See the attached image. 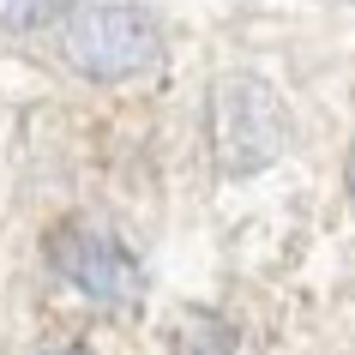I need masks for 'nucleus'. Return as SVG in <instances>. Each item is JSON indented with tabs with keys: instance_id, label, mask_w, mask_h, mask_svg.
<instances>
[{
	"instance_id": "nucleus-1",
	"label": "nucleus",
	"mask_w": 355,
	"mask_h": 355,
	"mask_svg": "<svg viewBox=\"0 0 355 355\" xmlns=\"http://www.w3.org/2000/svg\"><path fill=\"white\" fill-rule=\"evenodd\" d=\"M289 114L265 78H223L211 91V157L223 175H253L283 150Z\"/></svg>"
},
{
	"instance_id": "nucleus-2",
	"label": "nucleus",
	"mask_w": 355,
	"mask_h": 355,
	"mask_svg": "<svg viewBox=\"0 0 355 355\" xmlns=\"http://www.w3.org/2000/svg\"><path fill=\"white\" fill-rule=\"evenodd\" d=\"M163 55V31L139 6H85L67 24V60L96 85H121L157 67Z\"/></svg>"
},
{
	"instance_id": "nucleus-3",
	"label": "nucleus",
	"mask_w": 355,
	"mask_h": 355,
	"mask_svg": "<svg viewBox=\"0 0 355 355\" xmlns=\"http://www.w3.org/2000/svg\"><path fill=\"white\" fill-rule=\"evenodd\" d=\"M49 265L60 271V283H73L91 307H132L145 295V271L127 253L121 235L96 223H67L49 235Z\"/></svg>"
},
{
	"instance_id": "nucleus-4",
	"label": "nucleus",
	"mask_w": 355,
	"mask_h": 355,
	"mask_svg": "<svg viewBox=\"0 0 355 355\" xmlns=\"http://www.w3.org/2000/svg\"><path fill=\"white\" fill-rule=\"evenodd\" d=\"M175 355H241V331L217 313H187L175 331Z\"/></svg>"
},
{
	"instance_id": "nucleus-5",
	"label": "nucleus",
	"mask_w": 355,
	"mask_h": 355,
	"mask_svg": "<svg viewBox=\"0 0 355 355\" xmlns=\"http://www.w3.org/2000/svg\"><path fill=\"white\" fill-rule=\"evenodd\" d=\"M73 0H0V31H42L55 24Z\"/></svg>"
},
{
	"instance_id": "nucleus-6",
	"label": "nucleus",
	"mask_w": 355,
	"mask_h": 355,
	"mask_svg": "<svg viewBox=\"0 0 355 355\" xmlns=\"http://www.w3.org/2000/svg\"><path fill=\"white\" fill-rule=\"evenodd\" d=\"M42 355H85L78 343H55V349H42Z\"/></svg>"
},
{
	"instance_id": "nucleus-7",
	"label": "nucleus",
	"mask_w": 355,
	"mask_h": 355,
	"mask_svg": "<svg viewBox=\"0 0 355 355\" xmlns=\"http://www.w3.org/2000/svg\"><path fill=\"white\" fill-rule=\"evenodd\" d=\"M349 193H355V150H349Z\"/></svg>"
}]
</instances>
